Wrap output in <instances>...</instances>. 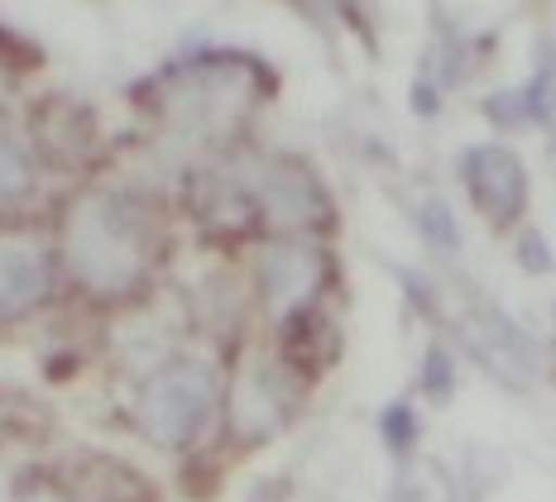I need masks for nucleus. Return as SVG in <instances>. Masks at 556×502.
Returning a JSON list of instances; mask_svg holds the SVG:
<instances>
[{
  "instance_id": "f257e3e1",
  "label": "nucleus",
  "mask_w": 556,
  "mask_h": 502,
  "mask_svg": "<svg viewBox=\"0 0 556 502\" xmlns=\"http://www.w3.org/2000/svg\"><path fill=\"white\" fill-rule=\"evenodd\" d=\"M63 259L97 297L135 287L154 259V216L135 196L91 192L63 220Z\"/></svg>"
},
{
  "instance_id": "f03ea898",
  "label": "nucleus",
  "mask_w": 556,
  "mask_h": 502,
  "mask_svg": "<svg viewBox=\"0 0 556 502\" xmlns=\"http://www.w3.org/2000/svg\"><path fill=\"white\" fill-rule=\"evenodd\" d=\"M216 407V383L206 364H168L139 392V426L159 446H192Z\"/></svg>"
},
{
  "instance_id": "7ed1b4c3",
  "label": "nucleus",
  "mask_w": 556,
  "mask_h": 502,
  "mask_svg": "<svg viewBox=\"0 0 556 502\" xmlns=\"http://www.w3.org/2000/svg\"><path fill=\"white\" fill-rule=\"evenodd\" d=\"M250 67L245 63H216V57H206V63H192V67H178V73L168 77V111L173 115H188L192 125H216V120H230V115L245 111L250 101V87H245Z\"/></svg>"
},
{
  "instance_id": "20e7f679",
  "label": "nucleus",
  "mask_w": 556,
  "mask_h": 502,
  "mask_svg": "<svg viewBox=\"0 0 556 502\" xmlns=\"http://www.w3.org/2000/svg\"><path fill=\"white\" fill-rule=\"evenodd\" d=\"M460 178H466V192L475 202V211L494 226L514 220L528 202V178H523V163H518L514 149L504 144H480L460 158Z\"/></svg>"
},
{
  "instance_id": "39448f33",
  "label": "nucleus",
  "mask_w": 556,
  "mask_h": 502,
  "mask_svg": "<svg viewBox=\"0 0 556 502\" xmlns=\"http://www.w3.org/2000/svg\"><path fill=\"white\" fill-rule=\"evenodd\" d=\"M317 283H321V259L312 249L278 244V249H269L260 259V287H264V301H269L274 321H293L312 301Z\"/></svg>"
},
{
  "instance_id": "423d86ee",
  "label": "nucleus",
  "mask_w": 556,
  "mask_h": 502,
  "mask_svg": "<svg viewBox=\"0 0 556 502\" xmlns=\"http://www.w3.org/2000/svg\"><path fill=\"white\" fill-rule=\"evenodd\" d=\"M49 292V254L29 235H0V321L25 317Z\"/></svg>"
},
{
  "instance_id": "0eeeda50",
  "label": "nucleus",
  "mask_w": 556,
  "mask_h": 502,
  "mask_svg": "<svg viewBox=\"0 0 556 502\" xmlns=\"http://www.w3.org/2000/svg\"><path fill=\"white\" fill-rule=\"evenodd\" d=\"M34 130H39V149L53 163H77L91 154V111L73 106V101H43L34 115Z\"/></svg>"
},
{
  "instance_id": "6e6552de",
  "label": "nucleus",
  "mask_w": 556,
  "mask_h": 502,
  "mask_svg": "<svg viewBox=\"0 0 556 502\" xmlns=\"http://www.w3.org/2000/svg\"><path fill=\"white\" fill-rule=\"evenodd\" d=\"M73 493H77V502H149V484H144V474L130 469V464L91 454V460L77 464Z\"/></svg>"
},
{
  "instance_id": "1a4fd4ad",
  "label": "nucleus",
  "mask_w": 556,
  "mask_h": 502,
  "mask_svg": "<svg viewBox=\"0 0 556 502\" xmlns=\"http://www.w3.org/2000/svg\"><path fill=\"white\" fill-rule=\"evenodd\" d=\"M260 196L278 220H293V226H307V220H317V211H321L317 178H307L303 168H274L269 178H264Z\"/></svg>"
},
{
  "instance_id": "9d476101",
  "label": "nucleus",
  "mask_w": 556,
  "mask_h": 502,
  "mask_svg": "<svg viewBox=\"0 0 556 502\" xmlns=\"http://www.w3.org/2000/svg\"><path fill=\"white\" fill-rule=\"evenodd\" d=\"M34 186L29 178V158H25V149L15 144V134H10V125L0 120V206H10V202H20Z\"/></svg>"
},
{
  "instance_id": "9b49d317",
  "label": "nucleus",
  "mask_w": 556,
  "mask_h": 502,
  "mask_svg": "<svg viewBox=\"0 0 556 502\" xmlns=\"http://www.w3.org/2000/svg\"><path fill=\"white\" fill-rule=\"evenodd\" d=\"M417 226H422V235L437 244V249H446V254H456L460 249V235H456V220H451L446 211V202H422V211H417Z\"/></svg>"
},
{
  "instance_id": "f8f14e48",
  "label": "nucleus",
  "mask_w": 556,
  "mask_h": 502,
  "mask_svg": "<svg viewBox=\"0 0 556 502\" xmlns=\"http://www.w3.org/2000/svg\"><path fill=\"white\" fill-rule=\"evenodd\" d=\"M518 249H523V268H528V273H547V268H552V249L538 235H523Z\"/></svg>"
},
{
  "instance_id": "ddd939ff",
  "label": "nucleus",
  "mask_w": 556,
  "mask_h": 502,
  "mask_svg": "<svg viewBox=\"0 0 556 502\" xmlns=\"http://www.w3.org/2000/svg\"><path fill=\"white\" fill-rule=\"evenodd\" d=\"M389 436H399V440H408L413 436V422H408V407H393V412H389Z\"/></svg>"
},
{
  "instance_id": "4468645a",
  "label": "nucleus",
  "mask_w": 556,
  "mask_h": 502,
  "mask_svg": "<svg viewBox=\"0 0 556 502\" xmlns=\"http://www.w3.org/2000/svg\"><path fill=\"white\" fill-rule=\"evenodd\" d=\"M20 502H67L63 493H53V488H25V493H20Z\"/></svg>"
}]
</instances>
